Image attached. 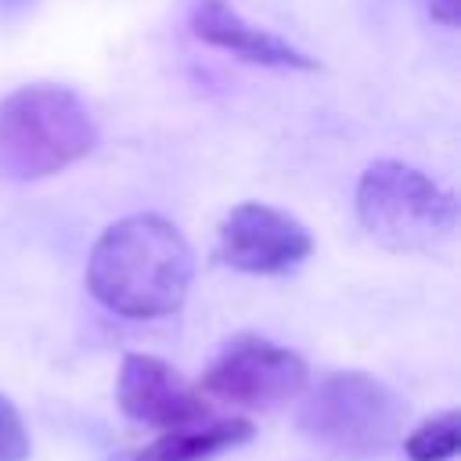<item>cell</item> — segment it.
I'll list each match as a JSON object with an SVG mask.
<instances>
[{
  "instance_id": "cell-11",
  "label": "cell",
  "mask_w": 461,
  "mask_h": 461,
  "mask_svg": "<svg viewBox=\"0 0 461 461\" xmlns=\"http://www.w3.org/2000/svg\"><path fill=\"white\" fill-rule=\"evenodd\" d=\"M0 461H29V432L11 403V396L0 393Z\"/></svg>"
},
{
  "instance_id": "cell-6",
  "label": "cell",
  "mask_w": 461,
  "mask_h": 461,
  "mask_svg": "<svg viewBox=\"0 0 461 461\" xmlns=\"http://www.w3.org/2000/svg\"><path fill=\"white\" fill-rule=\"evenodd\" d=\"M313 252L310 230L263 202L234 205L216 234V256L245 274H288Z\"/></svg>"
},
{
  "instance_id": "cell-10",
  "label": "cell",
  "mask_w": 461,
  "mask_h": 461,
  "mask_svg": "<svg viewBox=\"0 0 461 461\" xmlns=\"http://www.w3.org/2000/svg\"><path fill=\"white\" fill-rule=\"evenodd\" d=\"M457 450H461V414L457 411L425 418L403 439V454L411 461H450Z\"/></svg>"
},
{
  "instance_id": "cell-8",
  "label": "cell",
  "mask_w": 461,
  "mask_h": 461,
  "mask_svg": "<svg viewBox=\"0 0 461 461\" xmlns=\"http://www.w3.org/2000/svg\"><path fill=\"white\" fill-rule=\"evenodd\" d=\"M191 32L202 43L220 47L227 54H238L241 61H252V65H263V68H299V72L317 68V61L310 54H303L299 47L281 40L277 32L249 25L230 7V0H198L194 11H191Z\"/></svg>"
},
{
  "instance_id": "cell-5",
  "label": "cell",
  "mask_w": 461,
  "mask_h": 461,
  "mask_svg": "<svg viewBox=\"0 0 461 461\" xmlns=\"http://www.w3.org/2000/svg\"><path fill=\"white\" fill-rule=\"evenodd\" d=\"M306 382L310 367L295 349L259 335H234L216 353L198 389L241 407H274L306 393Z\"/></svg>"
},
{
  "instance_id": "cell-7",
  "label": "cell",
  "mask_w": 461,
  "mask_h": 461,
  "mask_svg": "<svg viewBox=\"0 0 461 461\" xmlns=\"http://www.w3.org/2000/svg\"><path fill=\"white\" fill-rule=\"evenodd\" d=\"M115 400L122 414H130L140 425L151 429H184L209 418V403L173 364L151 353H126L119 378H115Z\"/></svg>"
},
{
  "instance_id": "cell-2",
  "label": "cell",
  "mask_w": 461,
  "mask_h": 461,
  "mask_svg": "<svg viewBox=\"0 0 461 461\" xmlns=\"http://www.w3.org/2000/svg\"><path fill=\"white\" fill-rule=\"evenodd\" d=\"M97 126L86 101L61 83H25L0 101V176L40 180L86 158Z\"/></svg>"
},
{
  "instance_id": "cell-4",
  "label": "cell",
  "mask_w": 461,
  "mask_h": 461,
  "mask_svg": "<svg viewBox=\"0 0 461 461\" xmlns=\"http://www.w3.org/2000/svg\"><path fill=\"white\" fill-rule=\"evenodd\" d=\"M403 403L396 393L364 371L324 375L299 407V429L346 457H367L396 443Z\"/></svg>"
},
{
  "instance_id": "cell-12",
  "label": "cell",
  "mask_w": 461,
  "mask_h": 461,
  "mask_svg": "<svg viewBox=\"0 0 461 461\" xmlns=\"http://www.w3.org/2000/svg\"><path fill=\"white\" fill-rule=\"evenodd\" d=\"M457 4H461V0H425L429 18L439 22L443 29H454V25H457Z\"/></svg>"
},
{
  "instance_id": "cell-1",
  "label": "cell",
  "mask_w": 461,
  "mask_h": 461,
  "mask_svg": "<svg viewBox=\"0 0 461 461\" xmlns=\"http://www.w3.org/2000/svg\"><path fill=\"white\" fill-rule=\"evenodd\" d=\"M194 277V252L176 223L137 212L112 223L90 259H86V288L90 295L130 321L169 317L184 306Z\"/></svg>"
},
{
  "instance_id": "cell-3",
  "label": "cell",
  "mask_w": 461,
  "mask_h": 461,
  "mask_svg": "<svg viewBox=\"0 0 461 461\" xmlns=\"http://www.w3.org/2000/svg\"><path fill=\"white\" fill-rule=\"evenodd\" d=\"M360 227L385 249L414 252L447 241L457 227V202L429 173L378 158L360 173L353 198Z\"/></svg>"
},
{
  "instance_id": "cell-9",
  "label": "cell",
  "mask_w": 461,
  "mask_h": 461,
  "mask_svg": "<svg viewBox=\"0 0 461 461\" xmlns=\"http://www.w3.org/2000/svg\"><path fill=\"white\" fill-rule=\"evenodd\" d=\"M252 421L245 418H216V421H198L184 429L162 432L155 443L133 454V461H209L230 447H241L252 439Z\"/></svg>"
}]
</instances>
